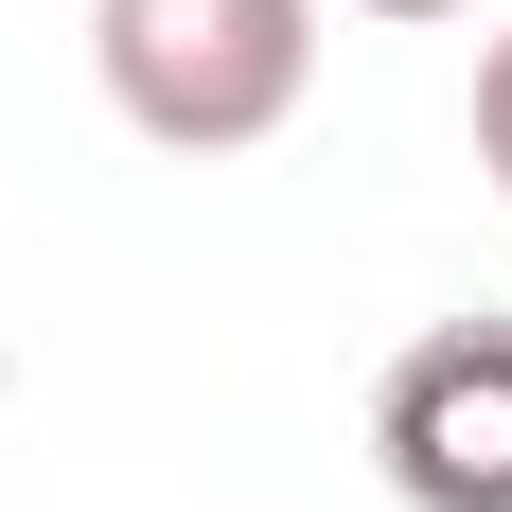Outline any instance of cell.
<instances>
[{
    "label": "cell",
    "instance_id": "cell-1",
    "mask_svg": "<svg viewBox=\"0 0 512 512\" xmlns=\"http://www.w3.org/2000/svg\"><path fill=\"white\" fill-rule=\"evenodd\" d=\"M89 71L159 159H248L318 89V0H89Z\"/></svg>",
    "mask_w": 512,
    "mask_h": 512
},
{
    "label": "cell",
    "instance_id": "cell-2",
    "mask_svg": "<svg viewBox=\"0 0 512 512\" xmlns=\"http://www.w3.org/2000/svg\"><path fill=\"white\" fill-rule=\"evenodd\" d=\"M371 460L407 512H512V318H424L371 371Z\"/></svg>",
    "mask_w": 512,
    "mask_h": 512
},
{
    "label": "cell",
    "instance_id": "cell-3",
    "mask_svg": "<svg viewBox=\"0 0 512 512\" xmlns=\"http://www.w3.org/2000/svg\"><path fill=\"white\" fill-rule=\"evenodd\" d=\"M477 177H495V195H512V18H495V36H477Z\"/></svg>",
    "mask_w": 512,
    "mask_h": 512
},
{
    "label": "cell",
    "instance_id": "cell-4",
    "mask_svg": "<svg viewBox=\"0 0 512 512\" xmlns=\"http://www.w3.org/2000/svg\"><path fill=\"white\" fill-rule=\"evenodd\" d=\"M354 18H477V0H354Z\"/></svg>",
    "mask_w": 512,
    "mask_h": 512
}]
</instances>
